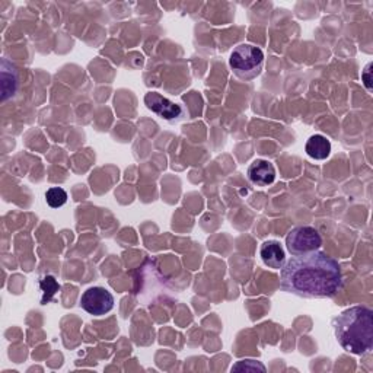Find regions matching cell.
<instances>
[{
	"mask_svg": "<svg viewBox=\"0 0 373 373\" xmlns=\"http://www.w3.org/2000/svg\"><path fill=\"white\" fill-rule=\"evenodd\" d=\"M248 178L250 181L258 187H267L274 183L275 168L274 165L264 159L254 161L248 168Z\"/></svg>",
	"mask_w": 373,
	"mask_h": 373,
	"instance_id": "7",
	"label": "cell"
},
{
	"mask_svg": "<svg viewBox=\"0 0 373 373\" xmlns=\"http://www.w3.org/2000/svg\"><path fill=\"white\" fill-rule=\"evenodd\" d=\"M370 69H372V63H369V64L366 66V69H365L363 73H362L363 84H365V87L367 88V91H372V76H370L372 71H370Z\"/></svg>",
	"mask_w": 373,
	"mask_h": 373,
	"instance_id": "14",
	"label": "cell"
},
{
	"mask_svg": "<svg viewBox=\"0 0 373 373\" xmlns=\"http://www.w3.org/2000/svg\"><path fill=\"white\" fill-rule=\"evenodd\" d=\"M80 307L93 316H102L113 311L114 296L105 287H91L80 298Z\"/></svg>",
	"mask_w": 373,
	"mask_h": 373,
	"instance_id": "5",
	"label": "cell"
},
{
	"mask_svg": "<svg viewBox=\"0 0 373 373\" xmlns=\"http://www.w3.org/2000/svg\"><path fill=\"white\" fill-rule=\"evenodd\" d=\"M46 200L51 209H59V207H62L67 203V192L63 188L53 187V188L47 190Z\"/></svg>",
	"mask_w": 373,
	"mask_h": 373,
	"instance_id": "11",
	"label": "cell"
},
{
	"mask_svg": "<svg viewBox=\"0 0 373 373\" xmlns=\"http://www.w3.org/2000/svg\"><path fill=\"white\" fill-rule=\"evenodd\" d=\"M260 255L262 262L274 270H280L286 262L284 250L278 241H266L262 244L260 248Z\"/></svg>",
	"mask_w": 373,
	"mask_h": 373,
	"instance_id": "8",
	"label": "cell"
},
{
	"mask_svg": "<svg viewBox=\"0 0 373 373\" xmlns=\"http://www.w3.org/2000/svg\"><path fill=\"white\" fill-rule=\"evenodd\" d=\"M262 64H264V53L255 46L241 44L230 53L229 66L239 79H255L262 71Z\"/></svg>",
	"mask_w": 373,
	"mask_h": 373,
	"instance_id": "3",
	"label": "cell"
},
{
	"mask_svg": "<svg viewBox=\"0 0 373 373\" xmlns=\"http://www.w3.org/2000/svg\"><path fill=\"white\" fill-rule=\"evenodd\" d=\"M322 246L320 232L312 226H298L286 237V248L292 255H303L318 251Z\"/></svg>",
	"mask_w": 373,
	"mask_h": 373,
	"instance_id": "4",
	"label": "cell"
},
{
	"mask_svg": "<svg viewBox=\"0 0 373 373\" xmlns=\"http://www.w3.org/2000/svg\"><path fill=\"white\" fill-rule=\"evenodd\" d=\"M338 344L352 354L362 356L373 345V312L367 307L345 309L334 320Z\"/></svg>",
	"mask_w": 373,
	"mask_h": 373,
	"instance_id": "2",
	"label": "cell"
},
{
	"mask_svg": "<svg viewBox=\"0 0 373 373\" xmlns=\"http://www.w3.org/2000/svg\"><path fill=\"white\" fill-rule=\"evenodd\" d=\"M39 286L44 293H48L47 300H50L60 290V284L56 282V279H54L53 275H47V278H44L43 280H41Z\"/></svg>",
	"mask_w": 373,
	"mask_h": 373,
	"instance_id": "12",
	"label": "cell"
},
{
	"mask_svg": "<svg viewBox=\"0 0 373 373\" xmlns=\"http://www.w3.org/2000/svg\"><path fill=\"white\" fill-rule=\"evenodd\" d=\"M280 287L307 299L333 298L343 287L338 261L321 251L295 255L282 267Z\"/></svg>",
	"mask_w": 373,
	"mask_h": 373,
	"instance_id": "1",
	"label": "cell"
},
{
	"mask_svg": "<svg viewBox=\"0 0 373 373\" xmlns=\"http://www.w3.org/2000/svg\"><path fill=\"white\" fill-rule=\"evenodd\" d=\"M18 69L8 59H2V102L15 95L18 89Z\"/></svg>",
	"mask_w": 373,
	"mask_h": 373,
	"instance_id": "9",
	"label": "cell"
},
{
	"mask_svg": "<svg viewBox=\"0 0 373 373\" xmlns=\"http://www.w3.org/2000/svg\"><path fill=\"white\" fill-rule=\"evenodd\" d=\"M232 370H235V372H257V370L266 372L267 369L264 365L257 362V361H241L232 367Z\"/></svg>",
	"mask_w": 373,
	"mask_h": 373,
	"instance_id": "13",
	"label": "cell"
},
{
	"mask_svg": "<svg viewBox=\"0 0 373 373\" xmlns=\"http://www.w3.org/2000/svg\"><path fill=\"white\" fill-rule=\"evenodd\" d=\"M145 104L152 113L167 121H178L183 117L184 109L178 104L165 98L158 92H147L145 95Z\"/></svg>",
	"mask_w": 373,
	"mask_h": 373,
	"instance_id": "6",
	"label": "cell"
},
{
	"mask_svg": "<svg viewBox=\"0 0 373 373\" xmlns=\"http://www.w3.org/2000/svg\"><path fill=\"white\" fill-rule=\"evenodd\" d=\"M307 154L316 161H324L331 154V143L322 134H313L309 137L305 146Z\"/></svg>",
	"mask_w": 373,
	"mask_h": 373,
	"instance_id": "10",
	"label": "cell"
}]
</instances>
